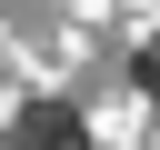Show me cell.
I'll use <instances>...</instances> for the list:
<instances>
[{"mask_svg":"<svg viewBox=\"0 0 160 150\" xmlns=\"http://www.w3.org/2000/svg\"><path fill=\"white\" fill-rule=\"evenodd\" d=\"M140 80H150V100H160V40H150V50H140Z\"/></svg>","mask_w":160,"mask_h":150,"instance_id":"cell-1","label":"cell"}]
</instances>
